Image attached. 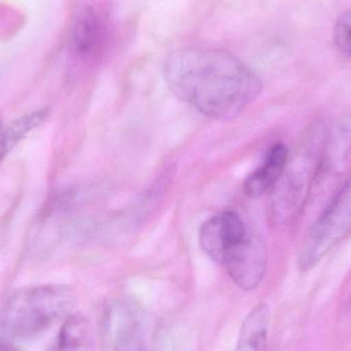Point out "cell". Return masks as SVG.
Returning <instances> with one entry per match:
<instances>
[{
    "label": "cell",
    "mask_w": 351,
    "mask_h": 351,
    "mask_svg": "<svg viewBox=\"0 0 351 351\" xmlns=\"http://www.w3.org/2000/svg\"><path fill=\"white\" fill-rule=\"evenodd\" d=\"M351 232V174L332 196L305 234L299 252L301 271L317 267Z\"/></svg>",
    "instance_id": "cell-4"
},
{
    "label": "cell",
    "mask_w": 351,
    "mask_h": 351,
    "mask_svg": "<svg viewBox=\"0 0 351 351\" xmlns=\"http://www.w3.org/2000/svg\"><path fill=\"white\" fill-rule=\"evenodd\" d=\"M333 39L338 51L342 55L351 58V8L336 21Z\"/></svg>",
    "instance_id": "cell-13"
},
{
    "label": "cell",
    "mask_w": 351,
    "mask_h": 351,
    "mask_svg": "<svg viewBox=\"0 0 351 351\" xmlns=\"http://www.w3.org/2000/svg\"><path fill=\"white\" fill-rule=\"evenodd\" d=\"M74 303L73 291L66 285H41L21 289L6 301L1 326L14 337L37 335L67 317Z\"/></svg>",
    "instance_id": "cell-3"
},
{
    "label": "cell",
    "mask_w": 351,
    "mask_h": 351,
    "mask_svg": "<svg viewBox=\"0 0 351 351\" xmlns=\"http://www.w3.org/2000/svg\"><path fill=\"white\" fill-rule=\"evenodd\" d=\"M94 335L90 322L80 315L66 319L53 351H94Z\"/></svg>",
    "instance_id": "cell-10"
},
{
    "label": "cell",
    "mask_w": 351,
    "mask_h": 351,
    "mask_svg": "<svg viewBox=\"0 0 351 351\" xmlns=\"http://www.w3.org/2000/svg\"><path fill=\"white\" fill-rule=\"evenodd\" d=\"M164 75L176 97L217 121L234 119L262 90L259 76L225 49L172 51L165 63Z\"/></svg>",
    "instance_id": "cell-1"
},
{
    "label": "cell",
    "mask_w": 351,
    "mask_h": 351,
    "mask_svg": "<svg viewBox=\"0 0 351 351\" xmlns=\"http://www.w3.org/2000/svg\"><path fill=\"white\" fill-rule=\"evenodd\" d=\"M0 351H18V350L14 346H12V344L8 343V342L0 340Z\"/></svg>",
    "instance_id": "cell-14"
},
{
    "label": "cell",
    "mask_w": 351,
    "mask_h": 351,
    "mask_svg": "<svg viewBox=\"0 0 351 351\" xmlns=\"http://www.w3.org/2000/svg\"><path fill=\"white\" fill-rule=\"evenodd\" d=\"M103 37L102 21L93 8H84L76 18L72 33L74 49L88 55L100 45Z\"/></svg>",
    "instance_id": "cell-11"
},
{
    "label": "cell",
    "mask_w": 351,
    "mask_h": 351,
    "mask_svg": "<svg viewBox=\"0 0 351 351\" xmlns=\"http://www.w3.org/2000/svg\"><path fill=\"white\" fill-rule=\"evenodd\" d=\"M270 307L256 305L241 324L235 351H266L270 325Z\"/></svg>",
    "instance_id": "cell-8"
},
{
    "label": "cell",
    "mask_w": 351,
    "mask_h": 351,
    "mask_svg": "<svg viewBox=\"0 0 351 351\" xmlns=\"http://www.w3.org/2000/svg\"><path fill=\"white\" fill-rule=\"evenodd\" d=\"M114 351H146L141 330L135 319L125 317L115 329L113 339Z\"/></svg>",
    "instance_id": "cell-12"
},
{
    "label": "cell",
    "mask_w": 351,
    "mask_h": 351,
    "mask_svg": "<svg viewBox=\"0 0 351 351\" xmlns=\"http://www.w3.org/2000/svg\"><path fill=\"white\" fill-rule=\"evenodd\" d=\"M47 109H38L6 125H0V162L28 134L40 127L47 121Z\"/></svg>",
    "instance_id": "cell-9"
},
{
    "label": "cell",
    "mask_w": 351,
    "mask_h": 351,
    "mask_svg": "<svg viewBox=\"0 0 351 351\" xmlns=\"http://www.w3.org/2000/svg\"><path fill=\"white\" fill-rule=\"evenodd\" d=\"M289 158L288 148L284 144L272 146L261 167L247 176L243 183V190L251 197H260L274 189L282 177Z\"/></svg>",
    "instance_id": "cell-7"
},
{
    "label": "cell",
    "mask_w": 351,
    "mask_h": 351,
    "mask_svg": "<svg viewBox=\"0 0 351 351\" xmlns=\"http://www.w3.org/2000/svg\"><path fill=\"white\" fill-rule=\"evenodd\" d=\"M328 135L325 125H315L296 156L289 160L272 194L271 218L276 225L289 224L302 212L321 176Z\"/></svg>",
    "instance_id": "cell-2"
},
{
    "label": "cell",
    "mask_w": 351,
    "mask_h": 351,
    "mask_svg": "<svg viewBox=\"0 0 351 351\" xmlns=\"http://www.w3.org/2000/svg\"><path fill=\"white\" fill-rule=\"evenodd\" d=\"M249 228L234 212H223L202 224L199 243L204 253L222 264L228 254L245 239Z\"/></svg>",
    "instance_id": "cell-6"
},
{
    "label": "cell",
    "mask_w": 351,
    "mask_h": 351,
    "mask_svg": "<svg viewBox=\"0 0 351 351\" xmlns=\"http://www.w3.org/2000/svg\"><path fill=\"white\" fill-rule=\"evenodd\" d=\"M268 250L259 233L247 231L245 239L228 254L221 265L241 290L251 292L265 276Z\"/></svg>",
    "instance_id": "cell-5"
}]
</instances>
